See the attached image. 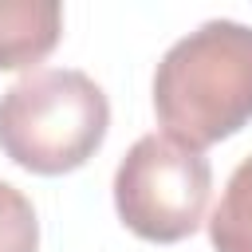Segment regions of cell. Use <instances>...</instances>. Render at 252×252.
I'll return each mask as SVG.
<instances>
[{"label":"cell","instance_id":"277c9868","mask_svg":"<svg viewBox=\"0 0 252 252\" xmlns=\"http://www.w3.org/2000/svg\"><path fill=\"white\" fill-rule=\"evenodd\" d=\"M63 39V8L55 0H0V71L43 63Z\"/></svg>","mask_w":252,"mask_h":252},{"label":"cell","instance_id":"8992f818","mask_svg":"<svg viewBox=\"0 0 252 252\" xmlns=\"http://www.w3.org/2000/svg\"><path fill=\"white\" fill-rule=\"evenodd\" d=\"M0 252H39L35 205L8 181H0Z\"/></svg>","mask_w":252,"mask_h":252},{"label":"cell","instance_id":"7a4b0ae2","mask_svg":"<svg viewBox=\"0 0 252 252\" xmlns=\"http://www.w3.org/2000/svg\"><path fill=\"white\" fill-rule=\"evenodd\" d=\"M106 91L75 67L28 71L0 94V150L28 173L59 177L83 169L106 142Z\"/></svg>","mask_w":252,"mask_h":252},{"label":"cell","instance_id":"5b68a950","mask_svg":"<svg viewBox=\"0 0 252 252\" xmlns=\"http://www.w3.org/2000/svg\"><path fill=\"white\" fill-rule=\"evenodd\" d=\"M205 224L213 252H252V154L232 169Z\"/></svg>","mask_w":252,"mask_h":252},{"label":"cell","instance_id":"3957f363","mask_svg":"<svg viewBox=\"0 0 252 252\" xmlns=\"http://www.w3.org/2000/svg\"><path fill=\"white\" fill-rule=\"evenodd\" d=\"M209 193V158L169 134H142L114 169L118 220L150 244H177L193 236L205 224Z\"/></svg>","mask_w":252,"mask_h":252},{"label":"cell","instance_id":"6da1fadb","mask_svg":"<svg viewBox=\"0 0 252 252\" xmlns=\"http://www.w3.org/2000/svg\"><path fill=\"white\" fill-rule=\"evenodd\" d=\"M154 114L161 134L209 150L252 122V28L205 20L181 35L154 71Z\"/></svg>","mask_w":252,"mask_h":252}]
</instances>
